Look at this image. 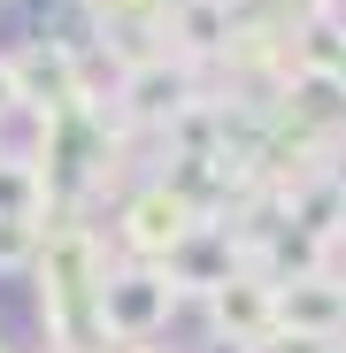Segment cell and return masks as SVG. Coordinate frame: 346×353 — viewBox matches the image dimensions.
Instances as JSON below:
<instances>
[{"label": "cell", "mask_w": 346, "mask_h": 353, "mask_svg": "<svg viewBox=\"0 0 346 353\" xmlns=\"http://www.w3.org/2000/svg\"><path fill=\"white\" fill-rule=\"evenodd\" d=\"M177 315V276L162 261H131V269H108L100 276V338L115 345H154Z\"/></svg>", "instance_id": "6da1fadb"}, {"label": "cell", "mask_w": 346, "mask_h": 353, "mask_svg": "<svg viewBox=\"0 0 346 353\" xmlns=\"http://www.w3.org/2000/svg\"><path fill=\"white\" fill-rule=\"evenodd\" d=\"M193 230H200V208H193L177 185H169V176L124 200V246H131L139 261H169V254L193 239Z\"/></svg>", "instance_id": "7a4b0ae2"}, {"label": "cell", "mask_w": 346, "mask_h": 353, "mask_svg": "<svg viewBox=\"0 0 346 353\" xmlns=\"http://www.w3.org/2000/svg\"><path fill=\"white\" fill-rule=\"evenodd\" d=\"M200 300H208L215 338H231V345H254L262 353V338H277V276L239 269V276H223L215 292H200Z\"/></svg>", "instance_id": "3957f363"}, {"label": "cell", "mask_w": 346, "mask_h": 353, "mask_svg": "<svg viewBox=\"0 0 346 353\" xmlns=\"http://www.w3.org/2000/svg\"><path fill=\"white\" fill-rule=\"evenodd\" d=\"M277 330H316L338 338L346 330V284L308 269V276H277Z\"/></svg>", "instance_id": "277c9868"}, {"label": "cell", "mask_w": 346, "mask_h": 353, "mask_svg": "<svg viewBox=\"0 0 346 353\" xmlns=\"http://www.w3.org/2000/svg\"><path fill=\"white\" fill-rule=\"evenodd\" d=\"M162 31L177 39L185 62H208V54H231V46H239V16H231V0H169Z\"/></svg>", "instance_id": "5b68a950"}, {"label": "cell", "mask_w": 346, "mask_h": 353, "mask_svg": "<svg viewBox=\"0 0 346 353\" xmlns=\"http://www.w3.org/2000/svg\"><path fill=\"white\" fill-rule=\"evenodd\" d=\"M162 269L177 276V284H200V292H215L223 276H239V239H231V223H200Z\"/></svg>", "instance_id": "8992f818"}, {"label": "cell", "mask_w": 346, "mask_h": 353, "mask_svg": "<svg viewBox=\"0 0 346 353\" xmlns=\"http://www.w3.org/2000/svg\"><path fill=\"white\" fill-rule=\"evenodd\" d=\"M124 100H131V115H146V123H177V115L193 108V77L169 70V62H146V70L124 77Z\"/></svg>", "instance_id": "52a82bcc"}, {"label": "cell", "mask_w": 346, "mask_h": 353, "mask_svg": "<svg viewBox=\"0 0 346 353\" xmlns=\"http://www.w3.org/2000/svg\"><path fill=\"white\" fill-rule=\"evenodd\" d=\"M31 254H46V230L39 223H0V269H23Z\"/></svg>", "instance_id": "ba28073f"}, {"label": "cell", "mask_w": 346, "mask_h": 353, "mask_svg": "<svg viewBox=\"0 0 346 353\" xmlns=\"http://www.w3.org/2000/svg\"><path fill=\"white\" fill-rule=\"evenodd\" d=\"M338 338H316V330H277V338H262V353H331Z\"/></svg>", "instance_id": "9c48e42d"}, {"label": "cell", "mask_w": 346, "mask_h": 353, "mask_svg": "<svg viewBox=\"0 0 346 353\" xmlns=\"http://www.w3.org/2000/svg\"><path fill=\"white\" fill-rule=\"evenodd\" d=\"M31 100H23V77H16V54H0V123L8 115H23Z\"/></svg>", "instance_id": "30bf717a"}, {"label": "cell", "mask_w": 346, "mask_h": 353, "mask_svg": "<svg viewBox=\"0 0 346 353\" xmlns=\"http://www.w3.org/2000/svg\"><path fill=\"white\" fill-rule=\"evenodd\" d=\"M331 353H346V345H331Z\"/></svg>", "instance_id": "8fae6325"}, {"label": "cell", "mask_w": 346, "mask_h": 353, "mask_svg": "<svg viewBox=\"0 0 346 353\" xmlns=\"http://www.w3.org/2000/svg\"><path fill=\"white\" fill-rule=\"evenodd\" d=\"M338 239H346V230H338Z\"/></svg>", "instance_id": "7c38bea8"}, {"label": "cell", "mask_w": 346, "mask_h": 353, "mask_svg": "<svg viewBox=\"0 0 346 353\" xmlns=\"http://www.w3.org/2000/svg\"><path fill=\"white\" fill-rule=\"evenodd\" d=\"M338 284H346V276H338Z\"/></svg>", "instance_id": "4fadbf2b"}]
</instances>
